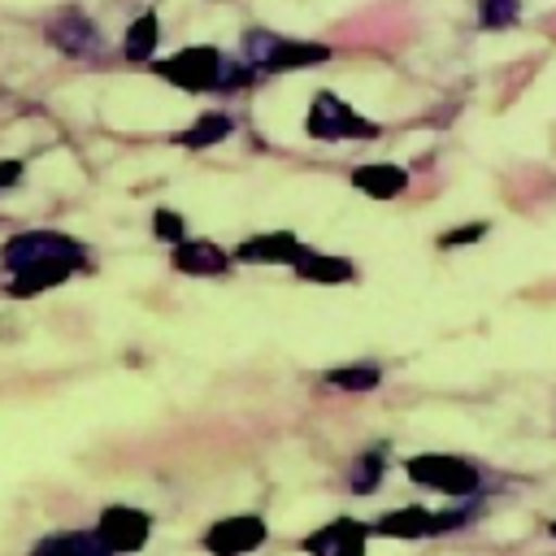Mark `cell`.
<instances>
[{"instance_id":"6da1fadb","label":"cell","mask_w":556,"mask_h":556,"mask_svg":"<svg viewBox=\"0 0 556 556\" xmlns=\"http://www.w3.org/2000/svg\"><path fill=\"white\" fill-rule=\"evenodd\" d=\"M0 261L13 274L9 291L26 300V295H39V291L65 282L83 265V243L70 235H56V230H26V235L4 239Z\"/></svg>"},{"instance_id":"7a4b0ae2","label":"cell","mask_w":556,"mask_h":556,"mask_svg":"<svg viewBox=\"0 0 556 556\" xmlns=\"http://www.w3.org/2000/svg\"><path fill=\"white\" fill-rule=\"evenodd\" d=\"M304 130H308V139H317V143H339V139H378V135H382V126H378V122L361 117V113H356L348 100H339L334 91H317V96L308 100Z\"/></svg>"},{"instance_id":"3957f363","label":"cell","mask_w":556,"mask_h":556,"mask_svg":"<svg viewBox=\"0 0 556 556\" xmlns=\"http://www.w3.org/2000/svg\"><path fill=\"white\" fill-rule=\"evenodd\" d=\"M404 473H408L413 482L430 486V491L452 495V500H469V495H478V486H482L478 465H469L465 456H447V452H426V456H413V460L404 465Z\"/></svg>"},{"instance_id":"277c9868","label":"cell","mask_w":556,"mask_h":556,"mask_svg":"<svg viewBox=\"0 0 556 556\" xmlns=\"http://www.w3.org/2000/svg\"><path fill=\"white\" fill-rule=\"evenodd\" d=\"M243 48H248V65L252 70H265V74H287V70H300V65L330 61V48L326 43L282 39V35H265V30H252L243 39Z\"/></svg>"},{"instance_id":"5b68a950","label":"cell","mask_w":556,"mask_h":556,"mask_svg":"<svg viewBox=\"0 0 556 556\" xmlns=\"http://www.w3.org/2000/svg\"><path fill=\"white\" fill-rule=\"evenodd\" d=\"M222 65H226V61H222L217 48H208V43H191V48H178L174 56L156 61L152 70H156L165 83L182 87V91H217Z\"/></svg>"},{"instance_id":"8992f818","label":"cell","mask_w":556,"mask_h":556,"mask_svg":"<svg viewBox=\"0 0 556 556\" xmlns=\"http://www.w3.org/2000/svg\"><path fill=\"white\" fill-rule=\"evenodd\" d=\"M473 517V508H456V513H430V508H391L374 521L378 534H391V539H426V534H443V530H460L465 521Z\"/></svg>"},{"instance_id":"52a82bcc","label":"cell","mask_w":556,"mask_h":556,"mask_svg":"<svg viewBox=\"0 0 556 556\" xmlns=\"http://www.w3.org/2000/svg\"><path fill=\"white\" fill-rule=\"evenodd\" d=\"M148 530H152L148 513L143 508H130V504H113L96 521V534H100V547L104 552H139L148 543Z\"/></svg>"},{"instance_id":"ba28073f","label":"cell","mask_w":556,"mask_h":556,"mask_svg":"<svg viewBox=\"0 0 556 556\" xmlns=\"http://www.w3.org/2000/svg\"><path fill=\"white\" fill-rule=\"evenodd\" d=\"M304 256V243L291 230H269V235H252L235 248V261L243 265H295Z\"/></svg>"},{"instance_id":"9c48e42d","label":"cell","mask_w":556,"mask_h":556,"mask_svg":"<svg viewBox=\"0 0 556 556\" xmlns=\"http://www.w3.org/2000/svg\"><path fill=\"white\" fill-rule=\"evenodd\" d=\"M265 543V521L243 513V517H222L217 526H208L204 534V547L208 552H222V556H235V552H252Z\"/></svg>"},{"instance_id":"30bf717a","label":"cell","mask_w":556,"mask_h":556,"mask_svg":"<svg viewBox=\"0 0 556 556\" xmlns=\"http://www.w3.org/2000/svg\"><path fill=\"white\" fill-rule=\"evenodd\" d=\"M174 269L178 274H195V278L226 274L230 269V252L217 248L213 239H178L174 243Z\"/></svg>"},{"instance_id":"8fae6325","label":"cell","mask_w":556,"mask_h":556,"mask_svg":"<svg viewBox=\"0 0 556 556\" xmlns=\"http://www.w3.org/2000/svg\"><path fill=\"white\" fill-rule=\"evenodd\" d=\"M291 269L300 282H317V287H339V282L356 278V265L348 256H330V252H313V248H304V256Z\"/></svg>"},{"instance_id":"7c38bea8","label":"cell","mask_w":556,"mask_h":556,"mask_svg":"<svg viewBox=\"0 0 556 556\" xmlns=\"http://www.w3.org/2000/svg\"><path fill=\"white\" fill-rule=\"evenodd\" d=\"M352 187L369 200H395L408 191V169L404 165H356Z\"/></svg>"},{"instance_id":"4fadbf2b","label":"cell","mask_w":556,"mask_h":556,"mask_svg":"<svg viewBox=\"0 0 556 556\" xmlns=\"http://www.w3.org/2000/svg\"><path fill=\"white\" fill-rule=\"evenodd\" d=\"M365 526L361 521H352V517H339V521H330V526H321L317 534H308L304 539V547L308 552H339V556H361L365 552Z\"/></svg>"},{"instance_id":"5bb4252c","label":"cell","mask_w":556,"mask_h":556,"mask_svg":"<svg viewBox=\"0 0 556 556\" xmlns=\"http://www.w3.org/2000/svg\"><path fill=\"white\" fill-rule=\"evenodd\" d=\"M230 130H235V122H230L226 113H200L187 130L174 135V143H182V148H213V143H222Z\"/></svg>"},{"instance_id":"9a60e30c","label":"cell","mask_w":556,"mask_h":556,"mask_svg":"<svg viewBox=\"0 0 556 556\" xmlns=\"http://www.w3.org/2000/svg\"><path fill=\"white\" fill-rule=\"evenodd\" d=\"M156 39H161V22H156V13H139V17L126 26V39H122L126 61H152Z\"/></svg>"},{"instance_id":"2e32d148","label":"cell","mask_w":556,"mask_h":556,"mask_svg":"<svg viewBox=\"0 0 556 556\" xmlns=\"http://www.w3.org/2000/svg\"><path fill=\"white\" fill-rule=\"evenodd\" d=\"M382 469H387V447H365L356 456V465L348 469V486L356 495H369L378 482H382Z\"/></svg>"},{"instance_id":"e0dca14e","label":"cell","mask_w":556,"mask_h":556,"mask_svg":"<svg viewBox=\"0 0 556 556\" xmlns=\"http://www.w3.org/2000/svg\"><path fill=\"white\" fill-rule=\"evenodd\" d=\"M52 39L65 48V52H96V26L83 22V17H65L52 26Z\"/></svg>"},{"instance_id":"ac0fdd59","label":"cell","mask_w":556,"mask_h":556,"mask_svg":"<svg viewBox=\"0 0 556 556\" xmlns=\"http://www.w3.org/2000/svg\"><path fill=\"white\" fill-rule=\"evenodd\" d=\"M378 365H343V369H326V382L339 391H374L378 387Z\"/></svg>"},{"instance_id":"d6986e66","label":"cell","mask_w":556,"mask_h":556,"mask_svg":"<svg viewBox=\"0 0 556 556\" xmlns=\"http://www.w3.org/2000/svg\"><path fill=\"white\" fill-rule=\"evenodd\" d=\"M517 13H521V0H482V4H478V22H482L486 30L513 26Z\"/></svg>"},{"instance_id":"ffe728a7","label":"cell","mask_w":556,"mask_h":556,"mask_svg":"<svg viewBox=\"0 0 556 556\" xmlns=\"http://www.w3.org/2000/svg\"><path fill=\"white\" fill-rule=\"evenodd\" d=\"M35 552H104V547H100V534L91 530V534H52Z\"/></svg>"},{"instance_id":"44dd1931","label":"cell","mask_w":556,"mask_h":556,"mask_svg":"<svg viewBox=\"0 0 556 556\" xmlns=\"http://www.w3.org/2000/svg\"><path fill=\"white\" fill-rule=\"evenodd\" d=\"M152 235L165 239V243H178V239H182V217H178L174 208H156V213H152Z\"/></svg>"},{"instance_id":"7402d4cb","label":"cell","mask_w":556,"mask_h":556,"mask_svg":"<svg viewBox=\"0 0 556 556\" xmlns=\"http://www.w3.org/2000/svg\"><path fill=\"white\" fill-rule=\"evenodd\" d=\"M482 235H486V222H469V226L443 230V235H439V248H465V243H478Z\"/></svg>"},{"instance_id":"603a6c76","label":"cell","mask_w":556,"mask_h":556,"mask_svg":"<svg viewBox=\"0 0 556 556\" xmlns=\"http://www.w3.org/2000/svg\"><path fill=\"white\" fill-rule=\"evenodd\" d=\"M22 182V161H0V187Z\"/></svg>"},{"instance_id":"cb8c5ba5","label":"cell","mask_w":556,"mask_h":556,"mask_svg":"<svg viewBox=\"0 0 556 556\" xmlns=\"http://www.w3.org/2000/svg\"><path fill=\"white\" fill-rule=\"evenodd\" d=\"M547 530H552V534H556V521H552V526H547Z\"/></svg>"}]
</instances>
